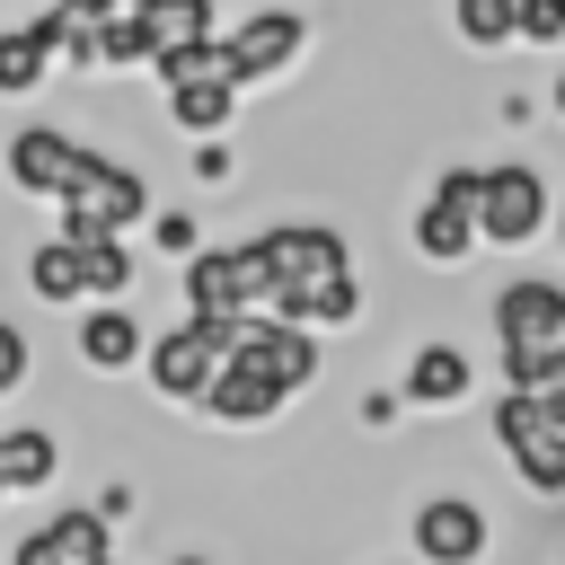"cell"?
<instances>
[{"label": "cell", "mask_w": 565, "mask_h": 565, "mask_svg": "<svg viewBox=\"0 0 565 565\" xmlns=\"http://www.w3.org/2000/svg\"><path fill=\"white\" fill-rule=\"evenodd\" d=\"M556 335H565V282L521 274V282L494 291V344H503V380L512 388H530V397H556L565 388Z\"/></svg>", "instance_id": "1"}, {"label": "cell", "mask_w": 565, "mask_h": 565, "mask_svg": "<svg viewBox=\"0 0 565 565\" xmlns=\"http://www.w3.org/2000/svg\"><path fill=\"white\" fill-rule=\"evenodd\" d=\"M230 327L238 318H212V309H185L141 362H150V388L168 397V406H203V388L221 380V362H230Z\"/></svg>", "instance_id": "2"}, {"label": "cell", "mask_w": 565, "mask_h": 565, "mask_svg": "<svg viewBox=\"0 0 565 565\" xmlns=\"http://www.w3.org/2000/svg\"><path fill=\"white\" fill-rule=\"evenodd\" d=\"M494 441L512 450V477L530 486V494H565V415H556V397H530V388H503V406H494Z\"/></svg>", "instance_id": "3"}, {"label": "cell", "mask_w": 565, "mask_h": 565, "mask_svg": "<svg viewBox=\"0 0 565 565\" xmlns=\"http://www.w3.org/2000/svg\"><path fill=\"white\" fill-rule=\"evenodd\" d=\"M132 221H150V185H141V168L97 150L88 177L62 194V238H124Z\"/></svg>", "instance_id": "4"}, {"label": "cell", "mask_w": 565, "mask_h": 565, "mask_svg": "<svg viewBox=\"0 0 565 565\" xmlns=\"http://www.w3.org/2000/svg\"><path fill=\"white\" fill-rule=\"evenodd\" d=\"M265 300H274V274H265L256 238H238V247H194V256H185V309L247 318V309H265Z\"/></svg>", "instance_id": "5"}, {"label": "cell", "mask_w": 565, "mask_h": 565, "mask_svg": "<svg viewBox=\"0 0 565 565\" xmlns=\"http://www.w3.org/2000/svg\"><path fill=\"white\" fill-rule=\"evenodd\" d=\"M477 230H486V247H530L547 230V177L521 159L477 168Z\"/></svg>", "instance_id": "6"}, {"label": "cell", "mask_w": 565, "mask_h": 565, "mask_svg": "<svg viewBox=\"0 0 565 565\" xmlns=\"http://www.w3.org/2000/svg\"><path fill=\"white\" fill-rule=\"evenodd\" d=\"M477 247H486V230H477V168H441L424 212H415V256L424 265H459Z\"/></svg>", "instance_id": "7"}, {"label": "cell", "mask_w": 565, "mask_h": 565, "mask_svg": "<svg viewBox=\"0 0 565 565\" xmlns=\"http://www.w3.org/2000/svg\"><path fill=\"white\" fill-rule=\"evenodd\" d=\"M221 53H230V79L256 88V79H274V71H291V62L309 53V18H300V9H256L247 26L221 35Z\"/></svg>", "instance_id": "8"}, {"label": "cell", "mask_w": 565, "mask_h": 565, "mask_svg": "<svg viewBox=\"0 0 565 565\" xmlns=\"http://www.w3.org/2000/svg\"><path fill=\"white\" fill-rule=\"evenodd\" d=\"M62 35H71V9H62V0H44V9L18 18V26H0V97H35L44 71L62 62Z\"/></svg>", "instance_id": "9"}, {"label": "cell", "mask_w": 565, "mask_h": 565, "mask_svg": "<svg viewBox=\"0 0 565 565\" xmlns=\"http://www.w3.org/2000/svg\"><path fill=\"white\" fill-rule=\"evenodd\" d=\"M9 565H115V521H106L97 503L53 512V521H35V530L18 539Z\"/></svg>", "instance_id": "10"}, {"label": "cell", "mask_w": 565, "mask_h": 565, "mask_svg": "<svg viewBox=\"0 0 565 565\" xmlns=\"http://www.w3.org/2000/svg\"><path fill=\"white\" fill-rule=\"evenodd\" d=\"M88 159H97V150H79L71 132H44V124H26V132L9 141V185H18V194H44V203H62V194L88 177Z\"/></svg>", "instance_id": "11"}, {"label": "cell", "mask_w": 565, "mask_h": 565, "mask_svg": "<svg viewBox=\"0 0 565 565\" xmlns=\"http://www.w3.org/2000/svg\"><path fill=\"white\" fill-rule=\"evenodd\" d=\"M256 256H265V274H274V291H291V282H318V274H344L353 256H344V238L335 230H318V221H282V230H265L256 238ZM274 309V300H265Z\"/></svg>", "instance_id": "12"}, {"label": "cell", "mask_w": 565, "mask_h": 565, "mask_svg": "<svg viewBox=\"0 0 565 565\" xmlns=\"http://www.w3.org/2000/svg\"><path fill=\"white\" fill-rule=\"evenodd\" d=\"M415 556H424V565H477V556H486V512H477L468 494H433V503L415 512Z\"/></svg>", "instance_id": "13"}, {"label": "cell", "mask_w": 565, "mask_h": 565, "mask_svg": "<svg viewBox=\"0 0 565 565\" xmlns=\"http://www.w3.org/2000/svg\"><path fill=\"white\" fill-rule=\"evenodd\" d=\"M274 318H300V327H353V318H362L353 265H344V274H318V282H291V291H274Z\"/></svg>", "instance_id": "14"}, {"label": "cell", "mask_w": 565, "mask_h": 565, "mask_svg": "<svg viewBox=\"0 0 565 565\" xmlns=\"http://www.w3.org/2000/svg\"><path fill=\"white\" fill-rule=\"evenodd\" d=\"M159 97H168V124L203 141V132H230V115H238L247 88L238 79H185V88H159Z\"/></svg>", "instance_id": "15"}, {"label": "cell", "mask_w": 565, "mask_h": 565, "mask_svg": "<svg viewBox=\"0 0 565 565\" xmlns=\"http://www.w3.org/2000/svg\"><path fill=\"white\" fill-rule=\"evenodd\" d=\"M468 353L459 344H415V362H406V406H459L468 397Z\"/></svg>", "instance_id": "16"}, {"label": "cell", "mask_w": 565, "mask_h": 565, "mask_svg": "<svg viewBox=\"0 0 565 565\" xmlns=\"http://www.w3.org/2000/svg\"><path fill=\"white\" fill-rule=\"evenodd\" d=\"M132 353H150L141 327H132V309H115V300L106 309H79V362L88 371H124Z\"/></svg>", "instance_id": "17"}, {"label": "cell", "mask_w": 565, "mask_h": 565, "mask_svg": "<svg viewBox=\"0 0 565 565\" xmlns=\"http://www.w3.org/2000/svg\"><path fill=\"white\" fill-rule=\"evenodd\" d=\"M53 468H62V441L53 433H0V494H35V486H53Z\"/></svg>", "instance_id": "18"}, {"label": "cell", "mask_w": 565, "mask_h": 565, "mask_svg": "<svg viewBox=\"0 0 565 565\" xmlns=\"http://www.w3.org/2000/svg\"><path fill=\"white\" fill-rule=\"evenodd\" d=\"M26 282H35V300H53V309H79V300H88V274H79V238H44V247L26 256Z\"/></svg>", "instance_id": "19"}, {"label": "cell", "mask_w": 565, "mask_h": 565, "mask_svg": "<svg viewBox=\"0 0 565 565\" xmlns=\"http://www.w3.org/2000/svg\"><path fill=\"white\" fill-rule=\"evenodd\" d=\"M79 274H88V300H124V291H132L124 238H79Z\"/></svg>", "instance_id": "20"}, {"label": "cell", "mask_w": 565, "mask_h": 565, "mask_svg": "<svg viewBox=\"0 0 565 565\" xmlns=\"http://www.w3.org/2000/svg\"><path fill=\"white\" fill-rule=\"evenodd\" d=\"M450 26H459V44L494 53V44H512V0H450Z\"/></svg>", "instance_id": "21"}, {"label": "cell", "mask_w": 565, "mask_h": 565, "mask_svg": "<svg viewBox=\"0 0 565 565\" xmlns=\"http://www.w3.org/2000/svg\"><path fill=\"white\" fill-rule=\"evenodd\" d=\"M150 26H159V53L168 44H203L212 35V0H150Z\"/></svg>", "instance_id": "22"}, {"label": "cell", "mask_w": 565, "mask_h": 565, "mask_svg": "<svg viewBox=\"0 0 565 565\" xmlns=\"http://www.w3.org/2000/svg\"><path fill=\"white\" fill-rule=\"evenodd\" d=\"M512 44H565V0H512Z\"/></svg>", "instance_id": "23"}, {"label": "cell", "mask_w": 565, "mask_h": 565, "mask_svg": "<svg viewBox=\"0 0 565 565\" xmlns=\"http://www.w3.org/2000/svg\"><path fill=\"white\" fill-rule=\"evenodd\" d=\"M150 238H159L168 265H185V256L203 247V221H194V212H150Z\"/></svg>", "instance_id": "24"}, {"label": "cell", "mask_w": 565, "mask_h": 565, "mask_svg": "<svg viewBox=\"0 0 565 565\" xmlns=\"http://www.w3.org/2000/svg\"><path fill=\"white\" fill-rule=\"evenodd\" d=\"M26 371H35V344H26V327H18V318H0V397H9V388H26Z\"/></svg>", "instance_id": "25"}, {"label": "cell", "mask_w": 565, "mask_h": 565, "mask_svg": "<svg viewBox=\"0 0 565 565\" xmlns=\"http://www.w3.org/2000/svg\"><path fill=\"white\" fill-rule=\"evenodd\" d=\"M194 177H203V185H221V177H230V150H221V132H203V141H194Z\"/></svg>", "instance_id": "26"}, {"label": "cell", "mask_w": 565, "mask_h": 565, "mask_svg": "<svg viewBox=\"0 0 565 565\" xmlns=\"http://www.w3.org/2000/svg\"><path fill=\"white\" fill-rule=\"evenodd\" d=\"M62 9H79V18H97V26H106V18H150V0H62Z\"/></svg>", "instance_id": "27"}, {"label": "cell", "mask_w": 565, "mask_h": 565, "mask_svg": "<svg viewBox=\"0 0 565 565\" xmlns=\"http://www.w3.org/2000/svg\"><path fill=\"white\" fill-rule=\"evenodd\" d=\"M397 406H406V388H397V397H388V388H371V397H362V424H397Z\"/></svg>", "instance_id": "28"}, {"label": "cell", "mask_w": 565, "mask_h": 565, "mask_svg": "<svg viewBox=\"0 0 565 565\" xmlns=\"http://www.w3.org/2000/svg\"><path fill=\"white\" fill-rule=\"evenodd\" d=\"M547 97H556V115H565V71H556V88H547Z\"/></svg>", "instance_id": "29"}, {"label": "cell", "mask_w": 565, "mask_h": 565, "mask_svg": "<svg viewBox=\"0 0 565 565\" xmlns=\"http://www.w3.org/2000/svg\"><path fill=\"white\" fill-rule=\"evenodd\" d=\"M168 565H212V556H168Z\"/></svg>", "instance_id": "30"}, {"label": "cell", "mask_w": 565, "mask_h": 565, "mask_svg": "<svg viewBox=\"0 0 565 565\" xmlns=\"http://www.w3.org/2000/svg\"><path fill=\"white\" fill-rule=\"evenodd\" d=\"M556 362H565V335H556Z\"/></svg>", "instance_id": "31"}, {"label": "cell", "mask_w": 565, "mask_h": 565, "mask_svg": "<svg viewBox=\"0 0 565 565\" xmlns=\"http://www.w3.org/2000/svg\"><path fill=\"white\" fill-rule=\"evenodd\" d=\"M556 247H565V221H556Z\"/></svg>", "instance_id": "32"}, {"label": "cell", "mask_w": 565, "mask_h": 565, "mask_svg": "<svg viewBox=\"0 0 565 565\" xmlns=\"http://www.w3.org/2000/svg\"><path fill=\"white\" fill-rule=\"evenodd\" d=\"M556 415H565V388H556Z\"/></svg>", "instance_id": "33"}]
</instances>
